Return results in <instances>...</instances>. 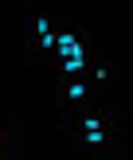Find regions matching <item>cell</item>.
Segmentation results:
<instances>
[{
    "mask_svg": "<svg viewBox=\"0 0 133 160\" xmlns=\"http://www.w3.org/2000/svg\"><path fill=\"white\" fill-rule=\"evenodd\" d=\"M59 141L70 156H117L125 148V113L102 102L82 109H63Z\"/></svg>",
    "mask_w": 133,
    "mask_h": 160,
    "instance_id": "1",
    "label": "cell"
},
{
    "mask_svg": "<svg viewBox=\"0 0 133 160\" xmlns=\"http://www.w3.org/2000/svg\"><path fill=\"white\" fill-rule=\"evenodd\" d=\"M63 16L55 12L51 0H28L23 8V62L28 67H47L55 55Z\"/></svg>",
    "mask_w": 133,
    "mask_h": 160,
    "instance_id": "2",
    "label": "cell"
},
{
    "mask_svg": "<svg viewBox=\"0 0 133 160\" xmlns=\"http://www.w3.org/2000/svg\"><path fill=\"white\" fill-rule=\"evenodd\" d=\"M94 59H98V47H94L90 28L82 20H63L47 70H55V74H86Z\"/></svg>",
    "mask_w": 133,
    "mask_h": 160,
    "instance_id": "3",
    "label": "cell"
},
{
    "mask_svg": "<svg viewBox=\"0 0 133 160\" xmlns=\"http://www.w3.org/2000/svg\"><path fill=\"white\" fill-rule=\"evenodd\" d=\"M102 94H106V90H102L90 74H59L55 106H59V113H63V109H82V106H94Z\"/></svg>",
    "mask_w": 133,
    "mask_h": 160,
    "instance_id": "4",
    "label": "cell"
},
{
    "mask_svg": "<svg viewBox=\"0 0 133 160\" xmlns=\"http://www.w3.org/2000/svg\"><path fill=\"white\" fill-rule=\"evenodd\" d=\"M0 156H20V117L0 113Z\"/></svg>",
    "mask_w": 133,
    "mask_h": 160,
    "instance_id": "5",
    "label": "cell"
}]
</instances>
